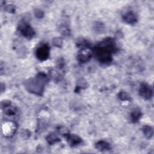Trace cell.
<instances>
[{
    "label": "cell",
    "instance_id": "cell-8",
    "mask_svg": "<svg viewBox=\"0 0 154 154\" xmlns=\"http://www.w3.org/2000/svg\"><path fill=\"white\" fill-rule=\"evenodd\" d=\"M64 136L67 142L71 146H76L79 144H80L82 141L81 138H79L78 136L74 134H66Z\"/></svg>",
    "mask_w": 154,
    "mask_h": 154
},
{
    "label": "cell",
    "instance_id": "cell-7",
    "mask_svg": "<svg viewBox=\"0 0 154 154\" xmlns=\"http://www.w3.org/2000/svg\"><path fill=\"white\" fill-rule=\"evenodd\" d=\"M4 113L7 118L9 119H13L17 116V110L12 106L5 105L4 107Z\"/></svg>",
    "mask_w": 154,
    "mask_h": 154
},
{
    "label": "cell",
    "instance_id": "cell-10",
    "mask_svg": "<svg viewBox=\"0 0 154 154\" xmlns=\"http://www.w3.org/2000/svg\"><path fill=\"white\" fill-rule=\"evenodd\" d=\"M96 148L101 152L107 151L111 149V146L109 143L105 141H99L96 144Z\"/></svg>",
    "mask_w": 154,
    "mask_h": 154
},
{
    "label": "cell",
    "instance_id": "cell-15",
    "mask_svg": "<svg viewBox=\"0 0 154 154\" xmlns=\"http://www.w3.org/2000/svg\"><path fill=\"white\" fill-rule=\"evenodd\" d=\"M119 97L122 100H127L129 99V97L128 95L124 91L120 92L119 94Z\"/></svg>",
    "mask_w": 154,
    "mask_h": 154
},
{
    "label": "cell",
    "instance_id": "cell-3",
    "mask_svg": "<svg viewBox=\"0 0 154 154\" xmlns=\"http://www.w3.org/2000/svg\"><path fill=\"white\" fill-rule=\"evenodd\" d=\"M17 129L16 124L11 121L4 122L2 125V131L3 134L6 137L12 136Z\"/></svg>",
    "mask_w": 154,
    "mask_h": 154
},
{
    "label": "cell",
    "instance_id": "cell-14",
    "mask_svg": "<svg viewBox=\"0 0 154 154\" xmlns=\"http://www.w3.org/2000/svg\"><path fill=\"white\" fill-rule=\"evenodd\" d=\"M47 141L49 144H54V143L59 141V139L54 134H51L48 136Z\"/></svg>",
    "mask_w": 154,
    "mask_h": 154
},
{
    "label": "cell",
    "instance_id": "cell-2",
    "mask_svg": "<svg viewBox=\"0 0 154 154\" xmlns=\"http://www.w3.org/2000/svg\"><path fill=\"white\" fill-rule=\"evenodd\" d=\"M45 79L46 76H45L44 74L40 73L35 79L27 82L26 87L28 91L39 94L43 90V86L44 85Z\"/></svg>",
    "mask_w": 154,
    "mask_h": 154
},
{
    "label": "cell",
    "instance_id": "cell-11",
    "mask_svg": "<svg viewBox=\"0 0 154 154\" xmlns=\"http://www.w3.org/2000/svg\"><path fill=\"white\" fill-rule=\"evenodd\" d=\"M124 20L128 23H134L137 21V17L134 13L132 11H129L124 14L123 16Z\"/></svg>",
    "mask_w": 154,
    "mask_h": 154
},
{
    "label": "cell",
    "instance_id": "cell-6",
    "mask_svg": "<svg viewBox=\"0 0 154 154\" xmlns=\"http://www.w3.org/2000/svg\"><path fill=\"white\" fill-rule=\"evenodd\" d=\"M139 94L144 99H149L152 96V90L147 84H143L140 88Z\"/></svg>",
    "mask_w": 154,
    "mask_h": 154
},
{
    "label": "cell",
    "instance_id": "cell-5",
    "mask_svg": "<svg viewBox=\"0 0 154 154\" xmlns=\"http://www.w3.org/2000/svg\"><path fill=\"white\" fill-rule=\"evenodd\" d=\"M19 31L23 36L28 38L32 37L35 34L33 29L28 23L25 22L20 24L19 27Z\"/></svg>",
    "mask_w": 154,
    "mask_h": 154
},
{
    "label": "cell",
    "instance_id": "cell-9",
    "mask_svg": "<svg viewBox=\"0 0 154 154\" xmlns=\"http://www.w3.org/2000/svg\"><path fill=\"white\" fill-rule=\"evenodd\" d=\"M91 55V52L89 51L88 48L84 49H82L81 52H79V54H78V58L80 62L85 63L90 59Z\"/></svg>",
    "mask_w": 154,
    "mask_h": 154
},
{
    "label": "cell",
    "instance_id": "cell-4",
    "mask_svg": "<svg viewBox=\"0 0 154 154\" xmlns=\"http://www.w3.org/2000/svg\"><path fill=\"white\" fill-rule=\"evenodd\" d=\"M49 48L47 45H43L38 48L35 53L38 59L42 61L46 60L49 57Z\"/></svg>",
    "mask_w": 154,
    "mask_h": 154
},
{
    "label": "cell",
    "instance_id": "cell-1",
    "mask_svg": "<svg viewBox=\"0 0 154 154\" xmlns=\"http://www.w3.org/2000/svg\"><path fill=\"white\" fill-rule=\"evenodd\" d=\"M114 42L111 38H106L95 49V54L97 59L103 63L111 61V53L116 51Z\"/></svg>",
    "mask_w": 154,
    "mask_h": 154
},
{
    "label": "cell",
    "instance_id": "cell-16",
    "mask_svg": "<svg viewBox=\"0 0 154 154\" xmlns=\"http://www.w3.org/2000/svg\"><path fill=\"white\" fill-rule=\"evenodd\" d=\"M54 44L56 46H60V45H61V43H62V41H61V40L60 38H55L54 39Z\"/></svg>",
    "mask_w": 154,
    "mask_h": 154
},
{
    "label": "cell",
    "instance_id": "cell-12",
    "mask_svg": "<svg viewBox=\"0 0 154 154\" xmlns=\"http://www.w3.org/2000/svg\"><path fill=\"white\" fill-rule=\"evenodd\" d=\"M141 114L139 109H135V110H134L131 114V118L132 122H133L134 123H135L137 121H138V120L141 117Z\"/></svg>",
    "mask_w": 154,
    "mask_h": 154
},
{
    "label": "cell",
    "instance_id": "cell-13",
    "mask_svg": "<svg viewBox=\"0 0 154 154\" xmlns=\"http://www.w3.org/2000/svg\"><path fill=\"white\" fill-rule=\"evenodd\" d=\"M144 134L147 138H150L153 135V129L149 126H145L143 129Z\"/></svg>",
    "mask_w": 154,
    "mask_h": 154
}]
</instances>
